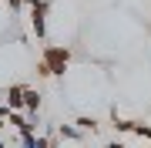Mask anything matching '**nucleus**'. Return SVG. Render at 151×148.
Here are the masks:
<instances>
[{"label": "nucleus", "mask_w": 151, "mask_h": 148, "mask_svg": "<svg viewBox=\"0 0 151 148\" xmlns=\"http://www.w3.org/2000/svg\"><path fill=\"white\" fill-rule=\"evenodd\" d=\"M57 135L64 138V142H84V131H81L77 125H60V128H57Z\"/></svg>", "instance_id": "nucleus-5"}, {"label": "nucleus", "mask_w": 151, "mask_h": 148, "mask_svg": "<svg viewBox=\"0 0 151 148\" xmlns=\"http://www.w3.org/2000/svg\"><path fill=\"white\" fill-rule=\"evenodd\" d=\"M24 121H27V118H24L20 111H10V115H7V125H14L17 131H20V128H24Z\"/></svg>", "instance_id": "nucleus-7"}, {"label": "nucleus", "mask_w": 151, "mask_h": 148, "mask_svg": "<svg viewBox=\"0 0 151 148\" xmlns=\"http://www.w3.org/2000/svg\"><path fill=\"white\" fill-rule=\"evenodd\" d=\"M20 148H37V135H20Z\"/></svg>", "instance_id": "nucleus-8"}, {"label": "nucleus", "mask_w": 151, "mask_h": 148, "mask_svg": "<svg viewBox=\"0 0 151 148\" xmlns=\"http://www.w3.org/2000/svg\"><path fill=\"white\" fill-rule=\"evenodd\" d=\"M24 91H27V84H14V88L4 91V101L10 104L14 111H20V108H24Z\"/></svg>", "instance_id": "nucleus-3"}, {"label": "nucleus", "mask_w": 151, "mask_h": 148, "mask_svg": "<svg viewBox=\"0 0 151 148\" xmlns=\"http://www.w3.org/2000/svg\"><path fill=\"white\" fill-rule=\"evenodd\" d=\"M67 64H70V51L64 44H47L40 61H37V74L40 77H57V74L67 71Z\"/></svg>", "instance_id": "nucleus-1"}, {"label": "nucleus", "mask_w": 151, "mask_h": 148, "mask_svg": "<svg viewBox=\"0 0 151 148\" xmlns=\"http://www.w3.org/2000/svg\"><path fill=\"white\" fill-rule=\"evenodd\" d=\"M47 14H50V0H34L30 4V27L40 40L47 37Z\"/></svg>", "instance_id": "nucleus-2"}, {"label": "nucleus", "mask_w": 151, "mask_h": 148, "mask_svg": "<svg viewBox=\"0 0 151 148\" xmlns=\"http://www.w3.org/2000/svg\"><path fill=\"white\" fill-rule=\"evenodd\" d=\"M30 4H34V0H27V7H30Z\"/></svg>", "instance_id": "nucleus-12"}, {"label": "nucleus", "mask_w": 151, "mask_h": 148, "mask_svg": "<svg viewBox=\"0 0 151 148\" xmlns=\"http://www.w3.org/2000/svg\"><path fill=\"white\" fill-rule=\"evenodd\" d=\"M108 148H124V142H111V145H108Z\"/></svg>", "instance_id": "nucleus-10"}, {"label": "nucleus", "mask_w": 151, "mask_h": 148, "mask_svg": "<svg viewBox=\"0 0 151 148\" xmlns=\"http://www.w3.org/2000/svg\"><path fill=\"white\" fill-rule=\"evenodd\" d=\"M0 98H4V94H0Z\"/></svg>", "instance_id": "nucleus-13"}, {"label": "nucleus", "mask_w": 151, "mask_h": 148, "mask_svg": "<svg viewBox=\"0 0 151 148\" xmlns=\"http://www.w3.org/2000/svg\"><path fill=\"white\" fill-rule=\"evenodd\" d=\"M74 125H77V128H81V131H91V135L97 131V121H94V118H87V115H81V118H77V121H74Z\"/></svg>", "instance_id": "nucleus-6"}, {"label": "nucleus", "mask_w": 151, "mask_h": 148, "mask_svg": "<svg viewBox=\"0 0 151 148\" xmlns=\"http://www.w3.org/2000/svg\"><path fill=\"white\" fill-rule=\"evenodd\" d=\"M4 4H10V10H24V7H27V0H4Z\"/></svg>", "instance_id": "nucleus-9"}, {"label": "nucleus", "mask_w": 151, "mask_h": 148, "mask_svg": "<svg viewBox=\"0 0 151 148\" xmlns=\"http://www.w3.org/2000/svg\"><path fill=\"white\" fill-rule=\"evenodd\" d=\"M4 128H7V118H0V131H4Z\"/></svg>", "instance_id": "nucleus-11"}, {"label": "nucleus", "mask_w": 151, "mask_h": 148, "mask_svg": "<svg viewBox=\"0 0 151 148\" xmlns=\"http://www.w3.org/2000/svg\"><path fill=\"white\" fill-rule=\"evenodd\" d=\"M24 111H27V115H37V111H40V94L34 88L24 91Z\"/></svg>", "instance_id": "nucleus-4"}]
</instances>
